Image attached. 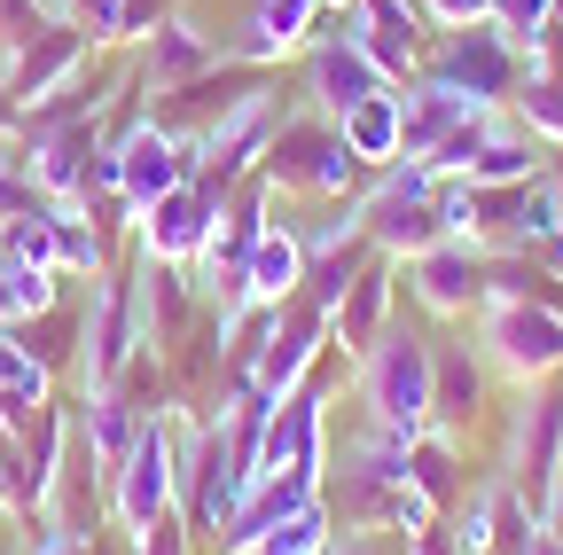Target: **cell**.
Listing matches in <instances>:
<instances>
[{
	"instance_id": "83f0119b",
	"label": "cell",
	"mask_w": 563,
	"mask_h": 555,
	"mask_svg": "<svg viewBox=\"0 0 563 555\" xmlns=\"http://www.w3.org/2000/svg\"><path fill=\"white\" fill-rule=\"evenodd\" d=\"M63 282H70V274H32V266L9 258V243H0V329H16V321L63 306Z\"/></svg>"
},
{
	"instance_id": "f35d334b",
	"label": "cell",
	"mask_w": 563,
	"mask_h": 555,
	"mask_svg": "<svg viewBox=\"0 0 563 555\" xmlns=\"http://www.w3.org/2000/svg\"><path fill=\"white\" fill-rule=\"evenodd\" d=\"M422 16H431V32H462V24H485L493 0H415Z\"/></svg>"
},
{
	"instance_id": "c3c4849f",
	"label": "cell",
	"mask_w": 563,
	"mask_h": 555,
	"mask_svg": "<svg viewBox=\"0 0 563 555\" xmlns=\"http://www.w3.org/2000/svg\"><path fill=\"white\" fill-rule=\"evenodd\" d=\"M313 555H329V547H313Z\"/></svg>"
},
{
	"instance_id": "6da1fadb",
	"label": "cell",
	"mask_w": 563,
	"mask_h": 555,
	"mask_svg": "<svg viewBox=\"0 0 563 555\" xmlns=\"http://www.w3.org/2000/svg\"><path fill=\"white\" fill-rule=\"evenodd\" d=\"M352 391H361V414L391 439H422L431 431V336L422 329H384L361 360H352Z\"/></svg>"
},
{
	"instance_id": "ac0fdd59",
	"label": "cell",
	"mask_w": 563,
	"mask_h": 555,
	"mask_svg": "<svg viewBox=\"0 0 563 555\" xmlns=\"http://www.w3.org/2000/svg\"><path fill=\"white\" fill-rule=\"evenodd\" d=\"M329 149H336V118H321V110H290V118L274 125L266 157H258V180L282 188V196H306Z\"/></svg>"
},
{
	"instance_id": "3957f363",
	"label": "cell",
	"mask_w": 563,
	"mask_h": 555,
	"mask_svg": "<svg viewBox=\"0 0 563 555\" xmlns=\"http://www.w3.org/2000/svg\"><path fill=\"white\" fill-rule=\"evenodd\" d=\"M150 353V321H141V274L125 266H110V274H95V290H87V306H79V384H87V399L95 391H110V384H125V368Z\"/></svg>"
},
{
	"instance_id": "d6a6232c",
	"label": "cell",
	"mask_w": 563,
	"mask_h": 555,
	"mask_svg": "<svg viewBox=\"0 0 563 555\" xmlns=\"http://www.w3.org/2000/svg\"><path fill=\"white\" fill-rule=\"evenodd\" d=\"M446 532H454V547H462V555H493V532H501V485H485L470 509H454V517H446Z\"/></svg>"
},
{
	"instance_id": "d4e9b609",
	"label": "cell",
	"mask_w": 563,
	"mask_h": 555,
	"mask_svg": "<svg viewBox=\"0 0 563 555\" xmlns=\"http://www.w3.org/2000/svg\"><path fill=\"white\" fill-rule=\"evenodd\" d=\"M540 173H548V149L532 142V133H525L509 110H501V118H493V133H485V149L470 157L462 180H470V188H525V180H540Z\"/></svg>"
},
{
	"instance_id": "7c38bea8",
	"label": "cell",
	"mask_w": 563,
	"mask_h": 555,
	"mask_svg": "<svg viewBox=\"0 0 563 555\" xmlns=\"http://www.w3.org/2000/svg\"><path fill=\"white\" fill-rule=\"evenodd\" d=\"M228 63V40H211L188 9H173L157 32H150V47H141V95H188V87H203L211 71Z\"/></svg>"
},
{
	"instance_id": "836d02e7",
	"label": "cell",
	"mask_w": 563,
	"mask_h": 555,
	"mask_svg": "<svg viewBox=\"0 0 563 555\" xmlns=\"http://www.w3.org/2000/svg\"><path fill=\"white\" fill-rule=\"evenodd\" d=\"M0 517H32V462H24V431L0 423Z\"/></svg>"
},
{
	"instance_id": "8992f818",
	"label": "cell",
	"mask_w": 563,
	"mask_h": 555,
	"mask_svg": "<svg viewBox=\"0 0 563 555\" xmlns=\"http://www.w3.org/2000/svg\"><path fill=\"white\" fill-rule=\"evenodd\" d=\"M274 125H282V95L266 79H251L243 95H228L203 125H188L196 133V180H211V188L251 180L258 157H266V142H274Z\"/></svg>"
},
{
	"instance_id": "8fae6325",
	"label": "cell",
	"mask_w": 563,
	"mask_h": 555,
	"mask_svg": "<svg viewBox=\"0 0 563 555\" xmlns=\"http://www.w3.org/2000/svg\"><path fill=\"white\" fill-rule=\"evenodd\" d=\"M407 298L431 313V321H462L485 306V243H431L407 258Z\"/></svg>"
},
{
	"instance_id": "44dd1931",
	"label": "cell",
	"mask_w": 563,
	"mask_h": 555,
	"mask_svg": "<svg viewBox=\"0 0 563 555\" xmlns=\"http://www.w3.org/2000/svg\"><path fill=\"white\" fill-rule=\"evenodd\" d=\"M313 493H321V485H313V477H290V469H282V477H258L251 493H243V509L228 517V532L211 540V547H220V555H251V547H258L282 517H298Z\"/></svg>"
},
{
	"instance_id": "60d3db41",
	"label": "cell",
	"mask_w": 563,
	"mask_h": 555,
	"mask_svg": "<svg viewBox=\"0 0 563 555\" xmlns=\"http://www.w3.org/2000/svg\"><path fill=\"white\" fill-rule=\"evenodd\" d=\"M407 555H462V547H454L446 524H431V532H407Z\"/></svg>"
},
{
	"instance_id": "4dcf8cb0",
	"label": "cell",
	"mask_w": 563,
	"mask_h": 555,
	"mask_svg": "<svg viewBox=\"0 0 563 555\" xmlns=\"http://www.w3.org/2000/svg\"><path fill=\"white\" fill-rule=\"evenodd\" d=\"M329 532H336V517H329V501L313 493L298 517H282V524H274L251 555H313V547H329Z\"/></svg>"
},
{
	"instance_id": "7402d4cb",
	"label": "cell",
	"mask_w": 563,
	"mask_h": 555,
	"mask_svg": "<svg viewBox=\"0 0 563 555\" xmlns=\"http://www.w3.org/2000/svg\"><path fill=\"white\" fill-rule=\"evenodd\" d=\"M306 290V243H298V220H274L243 266V298L251 306H290Z\"/></svg>"
},
{
	"instance_id": "7bdbcfd3",
	"label": "cell",
	"mask_w": 563,
	"mask_h": 555,
	"mask_svg": "<svg viewBox=\"0 0 563 555\" xmlns=\"http://www.w3.org/2000/svg\"><path fill=\"white\" fill-rule=\"evenodd\" d=\"M540 532H555V540H563V477H555V493L540 501Z\"/></svg>"
},
{
	"instance_id": "603a6c76",
	"label": "cell",
	"mask_w": 563,
	"mask_h": 555,
	"mask_svg": "<svg viewBox=\"0 0 563 555\" xmlns=\"http://www.w3.org/2000/svg\"><path fill=\"white\" fill-rule=\"evenodd\" d=\"M141 423H150V407H141L125 384H110V391H95L87 399V423H79V454L110 477L125 454H133V439H141Z\"/></svg>"
},
{
	"instance_id": "5b68a950",
	"label": "cell",
	"mask_w": 563,
	"mask_h": 555,
	"mask_svg": "<svg viewBox=\"0 0 563 555\" xmlns=\"http://www.w3.org/2000/svg\"><path fill=\"white\" fill-rule=\"evenodd\" d=\"M525 71H532V55L493 32V16L485 24H462V32H439L431 55H422V79L454 87L470 110H509V95H517Z\"/></svg>"
},
{
	"instance_id": "30bf717a",
	"label": "cell",
	"mask_w": 563,
	"mask_h": 555,
	"mask_svg": "<svg viewBox=\"0 0 563 555\" xmlns=\"http://www.w3.org/2000/svg\"><path fill=\"white\" fill-rule=\"evenodd\" d=\"M306 71H298V95H306V110H321V118H344L352 102H368V95H384L391 79L376 71V55L344 32V16L329 24V32H313V47L298 55Z\"/></svg>"
},
{
	"instance_id": "7a4b0ae2",
	"label": "cell",
	"mask_w": 563,
	"mask_h": 555,
	"mask_svg": "<svg viewBox=\"0 0 563 555\" xmlns=\"http://www.w3.org/2000/svg\"><path fill=\"white\" fill-rule=\"evenodd\" d=\"M361 235H368V251H384L399 266L415 251L446 243V227H439V173L422 157H399V165L368 173V188H361Z\"/></svg>"
},
{
	"instance_id": "ab89813d",
	"label": "cell",
	"mask_w": 563,
	"mask_h": 555,
	"mask_svg": "<svg viewBox=\"0 0 563 555\" xmlns=\"http://www.w3.org/2000/svg\"><path fill=\"white\" fill-rule=\"evenodd\" d=\"M329 555H407V540L399 532H352V524H336L329 532Z\"/></svg>"
},
{
	"instance_id": "52a82bcc",
	"label": "cell",
	"mask_w": 563,
	"mask_h": 555,
	"mask_svg": "<svg viewBox=\"0 0 563 555\" xmlns=\"http://www.w3.org/2000/svg\"><path fill=\"white\" fill-rule=\"evenodd\" d=\"M165 509H180V454H173V407H157L150 423H141L133 454L110 469V517L133 532H150Z\"/></svg>"
},
{
	"instance_id": "1f68e13d",
	"label": "cell",
	"mask_w": 563,
	"mask_h": 555,
	"mask_svg": "<svg viewBox=\"0 0 563 555\" xmlns=\"http://www.w3.org/2000/svg\"><path fill=\"white\" fill-rule=\"evenodd\" d=\"M16 329H24L32 360H40L47 376H55V368L70 360V344H79V313H55V306H47V313H32V321H16Z\"/></svg>"
},
{
	"instance_id": "e0dca14e",
	"label": "cell",
	"mask_w": 563,
	"mask_h": 555,
	"mask_svg": "<svg viewBox=\"0 0 563 555\" xmlns=\"http://www.w3.org/2000/svg\"><path fill=\"white\" fill-rule=\"evenodd\" d=\"M391 298H399V258L368 251V258H361V274H352V290H344V298H336V313H329V353L361 360L368 344L391 329Z\"/></svg>"
},
{
	"instance_id": "f6af8a7d",
	"label": "cell",
	"mask_w": 563,
	"mask_h": 555,
	"mask_svg": "<svg viewBox=\"0 0 563 555\" xmlns=\"http://www.w3.org/2000/svg\"><path fill=\"white\" fill-rule=\"evenodd\" d=\"M548 274H555V282H563V235L548 243Z\"/></svg>"
},
{
	"instance_id": "4fadbf2b",
	"label": "cell",
	"mask_w": 563,
	"mask_h": 555,
	"mask_svg": "<svg viewBox=\"0 0 563 555\" xmlns=\"http://www.w3.org/2000/svg\"><path fill=\"white\" fill-rule=\"evenodd\" d=\"M344 32L376 55V71H384L391 87H407V79L422 71V55H431V40H439L431 16H422L415 0H361V9H344Z\"/></svg>"
},
{
	"instance_id": "7dc6e473",
	"label": "cell",
	"mask_w": 563,
	"mask_h": 555,
	"mask_svg": "<svg viewBox=\"0 0 563 555\" xmlns=\"http://www.w3.org/2000/svg\"><path fill=\"white\" fill-rule=\"evenodd\" d=\"M321 9H329V16H344V9H361V0H321Z\"/></svg>"
},
{
	"instance_id": "ba28073f",
	"label": "cell",
	"mask_w": 563,
	"mask_h": 555,
	"mask_svg": "<svg viewBox=\"0 0 563 555\" xmlns=\"http://www.w3.org/2000/svg\"><path fill=\"white\" fill-rule=\"evenodd\" d=\"M329 477V384L306 376L290 399H274L266 414V439H258V477Z\"/></svg>"
},
{
	"instance_id": "cb8c5ba5",
	"label": "cell",
	"mask_w": 563,
	"mask_h": 555,
	"mask_svg": "<svg viewBox=\"0 0 563 555\" xmlns=\"http://www.w3.org/2000/svg\"><path fill=\"white\" fill-rule=\"evenodd\" d=\"M462 118H470V102H462L454 87H439V79L415 71V79L399 87V157H431Z\"/></svg>"
},
{
	"instance_id": "ffe728a7",
	"label": "cell",
	"mask_w": 563,
	"mask_h": 555,
	"mask_svg": "<svg viewBox=\"0 0 563 555\" xmlns=\"http://www.w3.org/2000/svg\"><path fill=\"white\" fill-rule=\"evenodd\" d=\"M485 353L470 336H431V423H446V431H462L470 414L485 407Z\"/></svg>"
},
{
	"instance_id": "ee69618b",
	"label": "cell",
	"mask_w": 563,
	"mask_h": 555,
	"mask_svg": "<svg viewBox=\"0 0 563 555\" xmlns=\"http://www.w3.org/2000/svg\"><path fill=\"white\" fill-rule=\"evenodd\" d=\"M525 555H563V540H555V532H532V547H525Z\"/></svg>"
},
{
	"instance_id": "b9f144b4",
	"label": "cell",
	"mask_w": 563,
	"mask_h": 555,
	"mask_svg": "<svg viewBox=\"0 0 563 555\" xmlns=\"http://www.w3.org/2000/svg\"><path fill=\"white\" fill-rule=\"evenodd\" d=\"M0 142H24V110H16L9 87H0Z\"/></svg>"
},
{
	"instance_id": "2e32d148",
	"label": "cell",
	"mask_w": 563,
	"mask_h": 555,
	"mask_svg": "<svg viewBox=\"0 0 563 555\" xmlns=\"http://www.w3.org/2000/svg\"><path fill=\"white\" fill-rule=\"evenodd\" d=\"M321 16H329L321 0H258V9L235 24V40H228V63H243V71H274V63H290V55L313 47Z\"/></svg>"
},
{
	"instance_id": "d6986e66",
	"label": "cell",
	"mask_w": 563,
	"mask_h": 555,
	"mask_svg": "<svg viewBox=\"0 0 563 555\" xmlns=\"http://www.w3.org/2000/svg\"><path fill=\"white\" fill-rule=\"evenodd\" d=\"M563 477V391H532L525 399V423H517V493L540 509Z\"/></svg>"
},
{
	"instance_id": "8d00e7d4",
	"label": "cell",
	"mask_w": 563,
	"mask_h": 555,
	"mask_svg": "<svg viewBox=\"0 0 563 555\" xmlns=\"http://www.w3.org/2000/svg\"><path fill=\"white\" fill-rule=\"evenodd\" d=\"M118 9H125V0H63V16L79 24L95 47H118Z\"/></svg>"
},
{
	"instance_id": "9c48e42d",
	"label": "cell",
	"mask_w": 563,
	"mask_h": 555,
	"mask_svg": "<svg viewBox=\"0 0 563 555\" xmlns=\"http://www.w3.org/2000/svg\"><path fill=\"white\" fill-rule=\"evenodd\" d=\"M87 55H95V40L70 24V16H55V24H40L32 40H16L9 55H0V87L16 95V110H40L70 79H87Z\"/></svg>"
},
{
	"instance_id": "bcb514c9",
	"label": "cell",
	"mask_w": 563,
	"mask_h": 555,
	"mask_svg": "<svg viewBox=\"0 0 563 555\" xmlns=\"http://www.w3.org/2000/svg\"><path fill=\"white\" fill-rule=\"evenodd\" d=\"M47 555H87V540H63V547H47Z\"/></svg>"
},
{
	"instance_id": "5bb4252c",
	"label": "cell",
	"mask_w": 563,
	"mask_h": 555,
	"mask_svg": "<svg viewBox=\"0 0 563 555\" xmlns=\"http://www.w3.org/2000/svg\"><path fill=\"white\" fill-rule=\"evenodd\" d=\"M220 203H228V188L180 180L165 203H150V212H141V227H133L141 258H180V266H196L203 243H211V220H220Z\"/></svg>"
},
{
	"instance_id": "f546056e",
	"label": "cell",
	"mask_w": 563,
	"mask_h": 555,
	"mask_svg": "<svg viewBox=\"0 0 563 555\" xmlns=\"http://www.w3.org/2000/svg\"><path fill=\"white\" fill-rule=\"evenodd\" d=\"M0 399H24V407H47L55 399V376L32 360L24 329H0Z\"/></svg>"
},
{
	"instance_id": "d590c367",
	"label": "cell",
	"mask_w": 563,
	"mask_h": 555,
	"mask_svg": "<svg viewBox=\"0 0 563 555\" xmlns=\"http://www.w3.org/2000/svg\"><path fill=\"white\" fill-rule=\"evenodd\" d=\"M439 227L454 243H477V188L470 180H439Z\"/></svg>"
},
{
	"instance_id": "f1b7e54d",
	"label": "cell",
	"mask_w": 563,
	"mask_h": 555,
	"mask_svg": "<svg viewBox=\"0 0 563 555\" xmlns=\"http://www.w3.org/2000/svg\"><path fill=\"white\" fill-rule=\"evenodd\" d=\"M509 118L532 133L540 149H563V87H555L548 71H525V79H517V95H509Z\"/></svg>"
},
{
	"instance_id": "e575fe53",
	"label": "cell",
	"mask_w": 563,
	"mask_h": 555,
	"mask_svg": "<svg viewBox=\"0 0 563 555\" xmlns=\"http://www.w3.org/2000/svg\"><path fill=\"white\" fill-rule=\"evenodd\" d=\"M555 24V0H493V32H501L509 47H540V32Z\"/></svg>"
},
{
	"instance_id": "277c9868",
	"label": "cell",
	"mask_w": 563,
	"mask_h": 555,
	"mask_svg": "<svg viewBox=\"0 0 563 555\" xmlns=\"http://www.w3.org/2000/svg\"><path fill=\"white\" fill-rule=\"evenodd\" d=\"M477 353L493 376L509 384H548L563 368V306H540V298H485L477 306Z\"/></svg>"
},
{
	"instance_id": "4316f807",
	"label": "cell",
	"mask_w": 563,
	"mask_h": 555,
	"mask_svg": "<svg viewBox=\"0 0 563 555\" xmlns=\"http://www.w3.org/2000/svg\"><path fill=\"white\" fill-rule=\"evenodd\" d=\"M336 133H344V149L361 157L368 173L399 165V87H384V95H368V102H352V110L336 118Z\"/></svg>"
},
{
	"instance_id": "484cf974",
	"label": "cell",
	"mask_w": 563,
	"mask_h": 555,
	"mask_svg": "<svg viewBox=\"0 0 563 555\" xmlns=\"http://www.w3.org/2000/svg\"><path fill=\"white\" fill-rule=\"evenodd\" d=\"M47 227H55V266L63 274H110V235L95 227V212H87V196H55L47 203Z\"/></svg>"
},
{
	"instance_id": "9a60e30c",
	"label": "cell",
	"mask_w": 563,
	"mask_h": 555,
	"mask_svg": "<svg viewBox=\"0 0 563 555\" xmlns=\"http://www.w3.org/2000/svg\"><path fill=\"white\" fill-rule=\"evenodd\" d=\"M329 353V321L306 306V298H290L274 313V329H266V344H258V368H251V391H266V399H290L306 376H313V360Z\"/></svg>"
},
{
	"instance_id": "74e56055",
	"label": "cell",
	"mask_w": 563,
	"mask_h": 555,
	"mask_svg": "<svg viewBox=\"0 0 563 555\" xmlns=\"http://www.w3.org/2000/svg\"><path fill=\"white\" fill-rule=\"evenodd\" d=\"M188 540H196V532H188V517H180V509H165L150 532H133V555H188Z\"/></svg>"
}]
</instances>
